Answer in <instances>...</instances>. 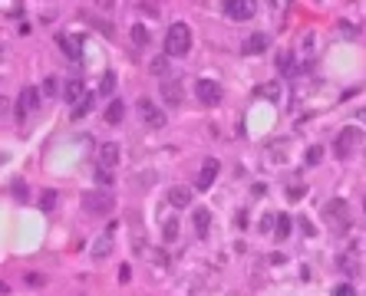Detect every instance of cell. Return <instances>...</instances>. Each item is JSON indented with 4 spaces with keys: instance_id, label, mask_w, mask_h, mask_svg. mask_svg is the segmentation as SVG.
<instances>
[{
    "instance_id": "obj_1",
    "label": "cell",
    "mask_w": 366,
    "mask_h": 296,
    "mask_svg": "<svg viewBox=\"0 0 366 296\" xmlns=\"http://www.w3.org/2000/svg\"><path fill=\"white\" fill-rule=\"evenodd\" d=\"M191 50V30L188 23H172L165 33V56H185Z\"/></svg>"
},
{
    "instance_id": "obj_2",
    "label": "cell",
    "mask_w": 366,
    "mask_h": 296,
    "mask_svg": "<svg viewBox=\"0 0 366 296\" xmlns=\"http://www.w3.org/2000/svg\"><path fill=\"white\" fill-rule=\"evenodd\" d=\"M40 86H23L20 89V96H17V106H13V119L17 122H23L30 112H36L40 109Z\"/></svg>"
},
{
    "instance_id": "obj_3",
    "label": "cell",
    "mask_w": 366,
    "mask_h": 296,
    "mask_svg": "<svg viewBox=\"0 0 366 296\" xmlns=\"http://www.w3.org/2000/svg\"><path fill=\"white\" fill-rule=\"evenodd\" d=\"M356 145H363V129L360 125H346L336 135V158H350Z\"/></svg>"
},
{
    "instance_id": "obj_4",
    "label": "cell",
    "mask_w": 366,
    "mask_h": 296,
    "mask_svg": "<svg viewBox=\"0 0 366 296\" xmlns=\"http://www.w3.org/2000/svg\"><path fill=\"white\" fill-rule=\"evenodd\" d=\"M195 96H198L201 106H218L221 96H224V89H221V82H214V79H198V82H195Z\"/></svg>"
},
{
    "instance_id": "obj_5",
    "label": "cell",
    "mask_w": 366,
    "mask_h": 296,
    "mask_svg": "<svg viewBox=\"0 0 366 296\" xmlns=\"http://www.w3.org/2000/svg\"><path fill=\"white\" fill-rule=\"evenodd\" d=\"M83 208L89 211V214H109L112 208H116V201H112L109 194H106V191H86V194H83Z\"/></svg>"
},
{
    "instance_id": "obj_6",
    "label": "cell",
    "mask_w": 366,
    "mask_h": 296,
    "mask_svg": "<svg viewBox=\"0 0 366 296\" xmlns=\"http://www.w3.org/2000/svg\"><path fill=\"white\" fill-rule=\"evenodd\" d=\"M135 109H139V115H142V122L145 125H152V129H162V125H165V112L162 109H155V106H152V102H149V99H139V102H135Z\"/></svg>"
},
{
    "instance_id": "obj_7",
    "label": "cell",
    "mask_w": 366,
    "mask_h": 296,
    "mask_svg": "<svg viewBox=\"0 0 366 296\" xmlns=\"http://www.w3.org/2000/svg\"><path fill=\"white\" fill-rule=\"evenodd\" d=\"M254 10L257 7L251 3V0H228V3H224V13H228L231 20H251Z\"/></svg>"
},
{
    "instance_id": "obj_8",
    "label": "cell",
    "mask_w": 366,
    "mask_h": 296,
    "mask_svg": "<svg viewBox=\"0 0 366 296\" xmlns=\"http://www.w3.org/2000/svg\"><path fill=\"white\" fill-rule=\"evenodd\" d=\"M218 168H221V164H218V158H205V164H201V171L195 175V188H198V191L211 188V181L218 178Z\"/></svg>"
},
{
    "instance_id": "obj_9",
    "label": "cell",
    "mask_w": 366,
    "mask_h": 296,
    "mask_svg": "<svg viewBox=\"0 0 366 296\" xmlns=\"http://www.w3.org/2000/svg\"><path fill=\"white\" fill-rule=\"evenodd\" d=\"M267 46H271V36H267V33H251V36H244L241 53L244 56H257V53H264Z\"/></svg>"
},
{
    "instance_id": "obj_10",
    "label": "cell",
    "mask_w": 366,
    "mask_h": 296,
    "mask_svg": "<svg viewBox=\"0 0 366 296\" xmlns=\"http://www.w3.org/2000/svg\"><path fill=\"white\" fill-rule=\"evenodd\" d=\"M56 46H60L69 59H79V56H83V40L73 36V33H60V36H56Z\"/></svg>"
},
{
    "instance_id": "obj_11",
    "label": "cell",
    "mask_w": 366,
    "mask_h": 296,
    "mask_svg": "<svg viewBox=\"0 0 366 296\" xmlns=\"http://www.w3.org/2000/svg\"><path fill=\"white\" fill-rule=\"evenodd\" d=\"M122 161V148L116 142H102L99 145V164L102 168H116Z\"/></svg>"
},
{
    "instance_id": "obj_12",
    "label": "cell",
    "mask_w": 366,
    "mask_h": 296,
    "mask_svg": "<svg viewBox=\"0 0 366 296\" xmlns=\"http://www.w3.org/2000/svg\"><path fill=\"white\" fill-rule=\"evenodd\" d=\"M86 96H89V92H86V86H83L79 79H69V82H66V89H63V99H66V102L73 106V109H76V106H79V102H83Z\"/></svg>"
},
{
    "instance_id": "obj_13",
    "label": "cell",
    "mask_w": 366,
    "mask_h": 296,
    "mask_svg": "<svg viewBox=\"0 0 366 296\" xmlns=\"http://www.w3.org/2000/svg\"><path fill=\"white\" fill-rule=\"evenodd\" d=\"M327 214H330V217H336V230H340V234H343V230L350 227V217H346V204L340 201V197L327 204Z\"/></svg>"
},
{
    "instance_id": "obj_14",
    "label": "cell",
    "mask_w": 366,
    "mask_h": 296,
    "mask_svg": "<svg viewBox=\"0 0 366 296\" xmlns=\"http://www.w3.org/2000/svg\"><path fill=\"white\" fill-rule=\"evenodd\" d=\"M168 204H172V208H188L191 204V188H185V185L168 188Z\"/></svg>"
},
{
    "instance_id": "obj_15",
    "label": "cell",
    "mask_w": 366,
    "mask_h": 296,
    "mask_svg": "<svg viewBox=\"0 0 366 296\" xmlns=\"http://www.w3.org/2000/svg\"><path fill=\"white\" fill-rule=\"evenodd\" d=\"M162 102H165V106H178V102H182V86L172 82V79H165V82H162Z\"/></svg>"
},
{
    "instance_id": "obj_16",
    "label": "cell",
    "mask_w": 366,
    "mask_h": 296,
    "mask_svg": "<svg viewBox=\"0 0 366 296\" xmlns=\"http://www.w3.org/2000/svg\"><path fill=\"white\" fill-rule=\"evenodd\" d=\"M109 253H112V234L106 230L92 241V257H109Z\"/></svg>"
},
{
    "instance_id": "obj_17",
    "label": "cell",
    "mask_w": 366,
    "mask_h": 296,
    "mask_svg": "<svg viewBox=\"0 0 366 296\" xmlns=\"http://www.w3.org/2000/svg\"><path fill=\"white\" fill-rule=\"evenodd\" d=\"M122 112H125L122 99H112L109 106H106V122H109V125H119V122H122Z\"/></svg>"
},
{
    "instance_id": "obj_18",
    "label": "cell",
    "mask_w": 366,
    "mask_h": 296,
    "mask_svg": "<svg viewBox=\"0 0 366 296\" xmlns=\"http://www.w3.org/2000/svg\"><path fill=\"white\" fill-rule=\"evenodd\" d=\"M208 224H211V214L205 208H198V211H195V234L205 237V234H208Z\"/></svg>"
},
{
    "instance_id": "obj_19",
    "label": "cell",
    "mask_w": 366,
    "mask_h": 296,
    "mask_svg": "<svg viewBox=\"0 0 366 296\" xmlns=\"http://www.w3.org/2000/svg\"><path fill=\"white\" fill-rule=\"evenodd\" d=\"M112 92H116V73H112V69H106V73H102V79H99V96L109 99Z\"/></svg>"
},
{
    "instance_id": "obj_20",
    "label": "cell",
    "mask_w": 366,
    "mask_h": 296,
    "mask_svg": "<svg viewBox=\"0 0 366 296\" xmlns=\"http://www.w3.org/2000/svg\"><path fill=\"white\" fill-rule=\"evenodd\" d=\"M129 36H132L135 46H145V43H149V30H145V23H135L132 30H129Z\"/></svg>"
},
{
    "instance_id": "obj_21",
    "label": "cell",
    "mask_w": 366,
    "mask_h": 296,
    "mask_svg": "<svg viewBox=\"0 0 366 296\" xmlns=\"http://www.w3.org/2000/svg\"><path fill=\"white\" fill-rule=\"evenodd\" d=\"M323 161V145H310L304 152V164H320Z\"/></svg>"
},
{
    "instance_id": "obj_22",
    "label": "cell",
    "mask_w": 366,
    "mask_h": 296,
    "mask_svg": "<svg viewBox=\"0 0 366 296\" xmlns=\"http://www.w3.org/2000/svg\"><path fill=\"white\" fill-rule=\"evenodd\" d=\"M149 73H155V76H168V56H155V59L149 63Z\"/></svg>"
},
{
    "instance_id": "obj_23",
    "label": "cell",
    "mask_w": 366,
    "mask_h": 296,
    "mask_svg": "<svg viewBox=\"0 0 366 296\" xmlns=\"http://www.w3.org/2000/svg\"><path fill=\"white\" fill-rule=\"evenodd\" d=\"M56 197H60V194H56L53 188H46L43 194H40V208H43V211H53V208H56Z\"/></svg>"
},
{
    "instance_id": "obj_24",
    "label": "cell",
    "mask_w": 366,
    "mask_h": 296,
    "mask_svg": "<svg viewBox=\"0 0 366 296\" xmlns=\"http://www.w3.org/2000/svg\"><path fill=\"white\" fill-rule=\"evenodd\" d=\"M162 237H165L168 243L178 241V220H175V217H168V220H165V227H162Z\"/></svg>"
},
{
    "instance_id": "obj_25",
    "label": "cell",
    "mask_w": 366,
    "mask_h": 296,
    "mask_svg": "<svg viewBox=\"0 0 366 296\" xmlns=\"http://www.w3.org/2000/svg\"><path fill=\"white\" fill-rule=\"evenodd\" d=\"M92 178H96L99 185H106V188H109L112 181H116V175H112L109 168H102V164H99V168H96V171H92Z\"/></svg>"
},
{
    "instance_id": "obj_26",
    "label": "cell",
    "mask_w": 366,
    "mask_h": 296,
    "mask_svg": "<svg viewBox=\"0 0 366 296\" xmlns=\"http://www.w3.org/2000/svg\"><path fill=\"white\" fill-rule=\"evenodd\" d=\"M290 224H294V220H290L287 214H280V217H277V227H274V234H277L280 241H284V237L290 234Z\"/></svg>"
},
{
    "instance_id": "obj_27",
    "label": "cell",
    "mask_w": 366,
    "mask_h": 296,
    "mask_svg": "<svg viewBox=\"0 0 366 296\" xmlns=\"http://www.w3.org/2000/svg\"><path fill=\"white\" fill-rule=\"evenodd\" d=\"M89 109H92V92H89V96H86V99H83V102H79L76 109H73V119H83V115H86V112H89Z\"/></svg>"
},
{
    "instance_id": "obj_28",
    "label": "cell",
    "mask_w": 366,
    "mask_h": 296,
    "mask_svg": "<svg viewBox=\"0 0 366 296\" xmlns=\"http://www.w3.org/2000/svg\"><path fill=\"white\" fill-rule=\"evenodd\" d=\"M23 283H27V286H43V283H46V276H43V273H36V270H30V273H23Z\"/></svg>"
},
{
    "instance_id": "obj_29",
    "label": "cell",
    "mask_w": 366,
    "mask_h": 296,
    "mask_svg": "<svg viewBox=\"0 0 366 296\" xmlns=\"http://www.w3.org/2000/svg\"><path fill=\"white\" fill-rule=\"evenodd\" d=\"M10 194L17 197V201H27V181H13V185H10Z\"/></svg>"
},
{
    "instance_id": "obj_30",
    "label": "cell",
    "mask_w": 366,
    "mask_h": 296,
    "mask_svg": "<svg viewBox=\"0 0 366 296\" xmlns=\"http://www.w3.org/2000/svg\"><path fill=\"white\" fill-rule=\"evenodd\" d=\"M277 69L284 73V76H287V73H294V66H290V53H280V56H277Z\"/></svg>"
},
{
    "instance_id": "obj_31",
    "label": "cell",
    "mask_w": 366,
    "mask_h": 296,
    "mask_svg": "<svg viewBox=\"0 0 366 296\" xmlns=\"http://www.w3.org/2000/svg\"><path fill=\"white\" fill-rule=\"evenodd\" d=\"M333 296H356V290L350 283H336L333 286Z\"/></svg>"
},
{
    "instance_id": "obj_32",
    "label": "cell",
    "mask_w": 366,
    "mask_h": 296,
    "mask_svg": "<svg viewBox=\"0 0 366 296\" xmlns=\"http://www.w3.org/2000/svg\"><path fill=\"white\" fill-rule=\"evenodd\" d=\"M40 92H43V96H56V79H53V76H46V79H43V86H40Z\"/></svg>"
},
{
    "instance_id": "obj_33",
    "label": "cell",
    "mask_w": 366,
    "mask_h": 296,
    "mask_svg": "<svg viewBox=\"0 0 366 296\" xmlns=\"http://www.w3.org/2000/svg\"><path fill=\"white\" fill-rule=\"evenodd\" d=\"M116 276H119V283H129V280H132V267H129V263H122Z\"/></svg>"
},
{
    "instance_id": "obj_34",
    "label": "cell",
    "mask_w": 366,
    "mask_h": 296,
    "mask_svg": "<svg viewBox=\"0 0 366 296\" xmlns=\"http://www.w3.org/2000/svg\"><path fill=\"white\" fill-rule=\"evenodd\" d=\"M300 230H304L307 237H313V234H317V227H313V224H310L307 217H300Z\"/></svg>"
},
{
    "instance_id": "obj_35",
    "label": "cell",
    "mask_w": 366,
    "mask_h": 296,
    "mask_svg": "<svg viewBox=\"0 0 366 296\" xmlns=\"http://www.w3.org/2000/svg\"><path fill=\"white\" fill-rule=\"evenodd\" d=\"M149 257H152V260H155L158 267H165V263H168V257H165L162 250H149Z\"/></svg>"
},
{
    "instance_id": "obj_36",
    "label": "cell",
    "mask_w": 366,
    "mask_h": 296,
    "mask_svg": "<svg viewBox=\"0 0 366 296\" xmlns=\"http://www.w3.org/2000/svg\"><path fill=\"white\" fill-rule=\"evenodd\" d=\"M139 10L149 13V17H158V7H155V3H139Z\"/></svg>"
},
{
    "instance_id": "obj_37",
    "label": "cell",
    "mask_w": 366,
    "mask_h": 296,
    "mask_svg": "<svg viewBox=\"0 0 366 296\" xmlns=\"http://www.w3.org/2000/svg\"><path fill=\"white\" fill-rule=\"evenodd\" d=\"M92 23H96V30H102L106 36H112V27H109V23H102V20H92Z\"/></svg>"
},
{
    "instance_id": "obj_38",
    "label": "cell",
    "mask_w": 366,
    "mask_h": 296,
    "mask_svg": "<svg viewBox=\"0 0 366 296\" xmlns=\"http://www.w3.org/2000/svg\"><path fill=\"white\" fill-rule=\"evenodd\" d=\"M304 197V188H290V201H300Z\"/></svg>"
},
{
    "instance_id": "obj_39",
    "label": "cell",
    "mask_w": 366,
    "mask_h": 296,
    "mask_svg": "<svg viewBox=\"0 0 366 296\" xmlns=\"http://www.w3.org/2000/svg\"><path fill=\"white\" fill-rule=\"evenodd\" d=\"M356 119H360V122H363V125H366V106H363V109H360V112H356Z\"/></svg>"
}]
</instances>
